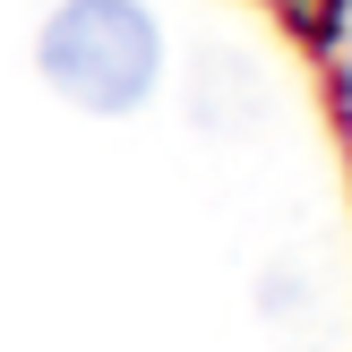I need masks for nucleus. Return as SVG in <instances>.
Returning <instances> with one entry per match:
<instances>
[{
    "label": "nucleus",
    "mask_w": 352,
    "mask_h": 352,
    "mask_svg": "<svg viewBox=\"0 0 352 352\" xmlns=\"http://www.w3.org/2000/svg\"><path fill=\"white\" fill-rule=\"evenodd\" d=\"M34 78L95 120H120L164 86V26L146 0H60L34 34Z\"/></svg>",
    "instance_id": "obj_1"
}]
</instances>
